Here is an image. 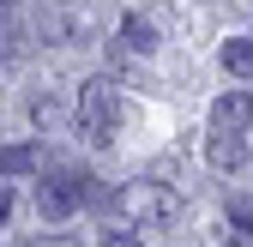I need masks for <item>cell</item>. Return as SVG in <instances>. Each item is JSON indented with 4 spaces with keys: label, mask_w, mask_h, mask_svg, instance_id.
I'll use <instances>...</instances> for the list:
<instances>
[{
    "label": "cell",
    "mask_w": 253,
    "mask_h": 247,
    "mask_svg": "<svg viewBox=\"0 0 253 247\" xmlns=\"http://www.w3.org/2000/svg\"><path fill=\"white\" fill-rule=\"evenodd\" d=\"M84 205H97V187H90L84 169H54V175H42V187H37V211H42L48 223H67L73 211H84Z\"/></svg>",
    "instance_id": "cell-3"
},
{
    "label": "cell",
    "mask_w": 253,
    "mask_h": 247,
    "mask_svg": "<svg viewBox=\"0 0 253 247\" xmlns=\"http://www.w3.org/2000/svg\"><path fill=\"white\" fill-rule=\"evenodd\" d=\"M48 247H79V241H73V235H54V241H48Z\"/></svg>",
    "instance_id": "cell-15"
},
{
    "label": "cell",
    "mask_w": 253,
    "mask_h": 247,
    "mask_svg": "<svg viewBox=\"0 0 253 247\" xmlns=\"http://www.w3.org/2000/svg\"><path fill=\"white\" fill-rule=\"evenodd\" d=\"M217 60H223V73H235V79H253V37H229Z\"/></svg>",
    "instance_id": "cell-9"
},
{
    "label": "cell",
    "mask_w": 253,
    "mask_h": 247,
    "mask_svg": "<svg viewBox=\"0 0 253 247\" xmlns=\"http://www.w3.org/2000/svg\"><path fill=\"white\" fill-rule=\"evenodd\" d=\"M97 247H139V241H133V235H126V229H109V235H103Z\"/></svg>",
    "instance_id": "cell-13"
},
{
    "label": "cell",
    "mask_w": 253,
    "mask_h": 247,
    "mask_svg": "<svg viewBox=\"0 0 253 247\" xmlns=\"http://www.w3.org/2000/svg\"><path fill=\"white\" fill-rule=\"evenodd\" d=\"M121 48H126V54H151V48H157V30H151V18L126 12V18H121Z\"/></svg>",
    "instance_id": "cell-7"
},
{
    "label": "cell",
    "mask_w": 253,
    "mask_h": 247,
    "mask_svg": "<svg viewBox=\"0 0 253 247\" xmlns=\"http://www.w3.org/2000/svg\"><path fill=\"white\" fill-rule=\"evenodd\" d=\"M24 54H30V37H24L18 24H0V60L12 67V60H24Z\"/></svg>",
    "instance_id": "cell-11"
},
{
    "label": "cell",
    "mask_w": 253,
    "mask_h": 247,
    "mask_svg": "<svg viewBox=\"0 0 253 247\" xmlns=\"http://www.w3.org/2000/svg\"><path fill=\"white\" fill-rule=\"evenodd\" d=\"M223 241H229V247H253V205H229V217H223Z\"/></svg>",
    "instance_id": "cell-10"
},
{
    "label": "cell",
    "mask_w": 253,
    "mask_h": 247,
    "mask_svg": "<svg viewBox=\"0 0 253 247\" xmlns=\"http://www.w3.org/2000/svg\"><path fill=\"white\" fill-rule=\"evenodd\" d=\"M42 151L37 145H0V175H37Z\"/></svg>",
    "instance_id": "cell-8"
},
{
    "label": "cell",
    "mask_w": 253,
    "mask_h": 247,
    "mask_svg": "<svg viewBox=\"0 0 253 247\" xmlns=\"http://www.w3.org/2000/svg\"><path fill=\"white\" fill-rule=\"evenodd\" d=\"M126 223H175L181 217V193L163 187V181H126V187L109 199Z\"/></svg>",
    "instance_id": "cell-2"
},
{
    "label": "cell",
    "mask_w": 253,
    "mask_h": 247,
    "mask_svg": "<svg viewBox=\"0 0 253 247\" xmlns=\"http://www.w3.org/2000/svg\"><path fill=\"white\" fill-rule=\"evenodd\" d=\"M6 217H12V187L0 181V223H6Z\"/></svg>",
    "instance_id": "cell-14"
},
{
    "label": "cell",
    "mask_w": 253,
    "mask_h": 247,
    "mask_svg": "<svg viewBox=\"0 0 253 247\" xmlns=\"http://www.w3.org/2000/svg\"><path fill=\"white\" fill-rule=\"evenodd\" d=\"M253 121V90H229V97H217V109H211V127H229V133H241Z\"/></svg>",
    "instance_id": "cell-6"
},
{
    "label": "cell",
    "mask_w": 253,
    "mask_h": 247,
    "mask_svg": "<svg viewBox=\"0 0 253 247\" xmlns=\"http://www.w3.org/2000/svg\"><path fill=\"white\" fill-rule=\"evenodd\" d=\"M42 37L48 42H90V12L73 6V0H60V6L42 12Z\"/></svg>",
    "instance_id": "cell-4"
},
{
    "label": "cell",
    "mask_w": 253,
    "mask_h": 247,
    "mask_svg": "<svg viewBox=\"0 0 253 247\" xmlns=\"http://www.w3.org/2000/svg\"><path fill=\"white\" fill-rule=\"evenodd\" d=\"M54 97H30V121H37V127H54Z\"/></svg>",
    "instance_id": "cell-12"
},
{
    "label": "cell",
    "mask_w": 253,
    "mask_h": 247,
    "mask_svg": "<svg viewBox=\"0 0 253 247\" xmlns=\"http://www.w3.org/2000/svg\"><path fill=\"white\" fill-rule=\"evenodd\" d=\"M205 163L223 169V175H235V169L247 163V139L229 133V127H211V139H205Z\"/></svg>",
    "instance_id": "cell-5"
},
{
    "label": "cell",
    "mask_w": 253,
    "mask_h": 247,
    "mask_svg": "<svg viewBox=\"0 0 253 247\" xmlns=\"http://www.w3.org/2000/svg\"><path fill=\"white\" fill-rule=\"evenodd\" d=\"M79 133L97 151L115 145V133H121V90H115V79H90L79 90Z\"/></svg>",
    "instance_id": "cell-1"
},
{
    "label": "cell",
    "mask_w": 253,
    "mask_h": 247,
    "mask_svg": "<svg viewBox=\"0 0 253 247\" xmlns=\"http://www.w3.org/2000/svg\"><path fill=\"white\" fill-rule=\"evenodd\" d=\"M0 6H18V0H0Z\"/></svg>",
    "instance_id": "cell-16"
}]
</instances>
